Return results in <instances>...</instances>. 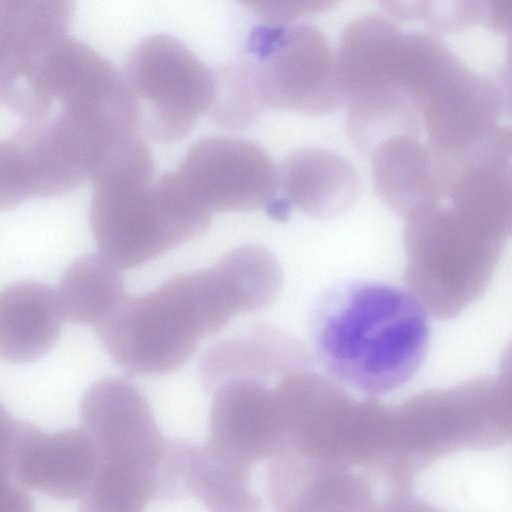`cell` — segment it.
I'll return each mask as SVG.
<instances>
[{
    "label": "cell",
    "mask_w": 512,
    "mask_h": 512,
    "mask_svg": "<svg viewBox=\"0 0 512 512\" xmlns=\"http://www.w3.org/2000/svg\"><path fill=\"white\" fill-rule=\"evenodd\" d=\"M176 172L212 213L267 205L278 190V170L259 145L237 137L194 143Z\"/></svg>",
    "instance_id": "52a82bcc"
},
{
    "label": "cell",
    "mask_w": 512,
    "mask_h": 512,
    "mask_svg": "<svg viewBox=\"0 0 512 512\" xmlns=\"http://www.w3.org/2000/svg\"><path fill=\"white\" fill-rule=\"evenodd\" d=\"M118 89L113 64L68 35L0 69V182L27 199L82 185L109 135Z\"/></svg>",
    "instance_id": "6da1fadb"
},
{
    "label": "cell",
    "mask_w": 512,
    "mask_h": 512,
    "mask_svg": "<svg viewBox=\"0 0 512 512\" xmlns=\"http://www.w3.org/2000/svg\"><path fill=\"white\" fill-rule=\"evenodd\" d=\"M251 43L258 56L253 66L264 107L322 115L344 103L336 51L313 25L258 28Z\"/></svg>",
    "instance_id": "8992f818"
},
{
    "label": "cell",
    "mask_w": 512,
    "mask_h": 512,
    "mask_svg": "<svg viewBox=\"0 0 512 512\" xmlns=\"http://www.w3.org/2000/svg\"><path fill=\"white\" fill-rule=\"evenodd\" d=\"M64 316L57 292L35 280H22L0 291V359L35 362L56 345Z\"/></svg>",
    "instance_id": "5bb4252c"
},
{
    "label": "cell",
    "mask_w": 512,
    "mask_h": 512,
    "mask_svg": "<svg viewBox=\"0 0 512 512\" xmlns=\"http://www.w3.org/2000/svg\"><path fill=\"white\" fill-rule=\"evenodd\" d=\"M511 1H484L482 24L495 32H510Z\"/></svg>",
    "instance_id": "44dd1931"
},
{
    "label": "cell",
    "mask_w": 512,
    "mask_h": 512,
    "mask_svg": "<svg viewBox=\"0 0 512 512\" xmlns=\"http://www.w3.org/2000/svg\"><path fill=\"white\" fill-rule=\"evenodd\" d=\"M144 138L124 140L93 177L89 221L102 256L130 269L200 236L212 212L176 171L153 181Z\"/></svg>",
    "instance_id": "3957f363"
},
{
    "label": "cell",
    "mask_w": 512,
    "mask_h": 512,
    "mask_svg": "<svg viewBox=\"0 0 512 512\" xmlns=\"http://www.w3.org/2000/svg\"><path fill=\"white\" fill-rule=\"evenodd\" d=\"M80 423L97 457L162 470L170 442L146 396L127 379L92 384L80 403Z\"/></svg>",
    "instance_id": "ba28073f"
},
{
    "label": "cell",
    "mask_w": 512,
    "mask_h": 512,
    "mask_svg": "<svg viewBox=\"0 0 512 512\" xmlns=\"http://www.w3.org/2000/svg\"><path fill=\"white\" fill-rule=\"evenodd\" d=\"M278 170V189L311 217L331 219L348 211L360 193L359 174L343 156L318 146L289 153Z\"/></svg>",
    "instance_id": "4fadbf2b"
},
{
    "label": "cell",
    "mask_w": 512,
    "mask_h": 512,
    "mask_svg": "<svg viewBox=\"0 0 512 512\" xmlns=\"http://www.w3.org/2000/svg\"><path fill=\"white\" fill-rule=\"evenodd\" d=\"M17 425L18 421L0 403V478L12 477L11 461Z\"/></svg>",
    "instance_id": "ffe728a7"
},
{
    "label": "cell",
    "mask_w": 512,
    "mask_h": 512,
    "mask_svg": "<svg viewBox=\"0 0 512 512\" xmlns=\"http://www.w3.org/2000/svg\"><path fill=\"white\" fill-rule=\"evenodd\" d=\"M215 73L216 95L210 118L230 130L246 129L265 108L259 97L253 63L219 67Z\"/></svg>",
    "instance_id": "e0dca14e"
},
{
    "label": "cell",
    "mask_w": 512,
    "mask_h": 512,
    "mask_svg": "<svg viewBox=\"0 0 512 512\" xmlns=\"http://www.w3.org/2000/svg\"><path fill=\"white\" fill-rule=\"evenodd\" d=\"M270 27H285L303 16L321 12L335 5L331 1H247L244 2Z\"/></svg>",
    "instance_id": "d6986e66"
},
{
    "label": "cell",
    "mask_w": 512,
    "mask_h": 512,
    "mask_svg": "<svg viewBox=\"0 0 512 512\" xmlns=\"http://www.w3.org/2000/svg\"><path fill=\"white\" fill-rule=\"evenodd\" d=\"M56 292L64 319L94 327L127 295L120 270L100 253L70 263Z\"/></svg>",
    "instance_id": "2e32d148"
},
{
    "label": "cell",
    "mask_w": 512,
    "mask_h": 512,
    "mask_svg": "<svg viewBox=\"0 0 512 512\" xmlns=\"http://www.w3.org/2000/svg\"><path fill=\"white\" fill-rule=\"evenodd\" d=\"M271 383L233 378L217 385L211 391L207 444L247 467L277 454L285 434L276 382Z\"/></svg>",
    "instance_id": "9c48e42d"
},
{
    "label": "cell",
    "mask_w": 512,
    "mask_h": 512,
    "mask_svg": "<svg viewBox=\"0 0 512 512\" xmlns=\"http://www.w3.org/2000/svg\"><path fill=\"white\" fill-rule=\"evenodd\" d=\"M190 495L208 512H258L259 497L250 487L249 467L208 444L170 442L162 474V496Z\"/></svg>",
    "instance_id": "8fae6325"
},
{
    "label": "cell",
    "mask_w": 512,
    "mask_h": 512,
    "mask_svg": "<svg viewBox=\"0 0 512 512\" xmlns=\"http://www.w3.org/2000/svg\"><path fill=\"white\" fill-rule=\"evenodd\" d=\"M122 76L136 106L137 132L160 143L185 137L216 95L214 71L168 34L140 40Z\"/></svg>",
    "instance_id": "5b68a950"
},
{
    "label": "cell",
    "mask_w": 512,
    "mask_h": 512,
    "mask_svg": "<svg viewBox=\"0 0 512 512\" xmlns=\"http://www.w3.org/2000/svg\"><path fill=\"white\" fill-rule=\"evenodd\" d=\"M95 330L115 363L146 376L176 371L200 339L211 336L190 272L169 278L145 295H126Z\"/></svg>",
    "instance_id": "277c9868"
},
{
    "label": "cell",
    "mask_w": 512,
    "mask_h": 512,
    "mask_svg": "<svg viewBox=\"0 0 512 512\" xmlns=\"http://www.w3.org/2000/svg\"><path fill=\"white\" fill-rule=\"evenodd\" d=\"M309 356L296 339L260 325L212 345L202 356L200 375L204 388L210 392L233 378L273 382L310 368Z\"/></svg>",
    "instance_id": "7c38bea8"
},
{
    "label": "cell",
    "mask_w": 512,
    "mask_h": 512,
    "mask_svg": "<svg viewBox=\"0 0 512 512\" xmlns=\"http://www.w3.org/2000/svg\"><path fill=\"white\" fill-rule=\"evenodd\" d=\"M370 157L374 190L394 213L406 216L422 203L444 198L434 159L418 137L388 138Z\"/></svg>",
    "instance_id": "9a60e30c"
},
{
    "label": "cell",
    "mask_w": 512,
    "mask_h": 512,
    "mask_svg": "<svg viewBox=\"0 0 512 512\" xmlns=\"http://www.w3.org/2000/svg\"><path fill=\"white\" fill-rule=\"evenodd\" d=\"M427 308L407 289L344 280L322 291L309 316L313 352L333 380L367 396L410 381L427 354Z\"/></svg>",
    "instance_id": "7a4b0ae2"
},
{
    "label": "cell",
    "mask_w": 512,
    "mask_h": 512,
    "mask_svg": "<svg viewBox=\"0 0 512 512\" xmlns=\"http://www.w3.org/2000/svg\"><path fill=\"white\" fill-rule=\"evenodd\" d=\"M95 464L93 444L81 428L48 433L18 421L11 473L20 485L54 499L80 498Z\"/></svg>",
    "instance_id": "30bf717a"
},
{
    "label": "cell",
    "mask_w": 512,
    "mask_h": 512,
    "mask_svg": "<svg viewBox=\"0 0 512 512\" xmlns=\"http://www.w3.org/2000/svg\"><path fill=\"white\" fill-rule=\"evenodd\" d=\"M381 5L399 20H420L431 30L457 33L482 22L484 1H384Z\"/></svg>",
    "instance_id": "ac0fdd59"
}]
</instances>
